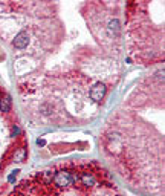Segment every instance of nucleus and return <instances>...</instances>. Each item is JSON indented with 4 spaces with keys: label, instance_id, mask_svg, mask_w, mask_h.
I'll use <instances>...</instances> for the list:
<instances>
[{
    "label": "nucleus",
    "instance_id": "obj_1",
    "mask_svg": "<svg viewBox=\"0 0 165 196\" xmlns=\"http://www.w3.org/2000/svg\"><path fill=\"white\" fill-rule=\"evenodd\" d=\"M107 178V172L96 162H67L21 181L9 196H58L70 189L89 192L101 186Z\"/></svg>",
    "mask_w": 165,
    "mask_h": 196
},
{
    "label": "nucleus",
    "instance_id": "obj_2",
    "mask_svg": "<svg viewBox=\"0 0 165 196\" xmlns=\"http://www.w3.org/2000/svg\"><path fill=\"white\" fill-rule=\"evenodd\" d=\"M106 92H107L106 84H104V83H96V84H93V87L90 89L89 97H90L95 103H99V101H103V98L106 97Z\"/></svg>",
    "mask_w": 165,
    "mask_h": 196
},
{
    "label": "nucleus",
    "instance_id": "obj_3",
    "mask_svg": "<svg viewBox=\"0 0 165 196\" xmlns=\"http://www.w3.org/2000/svg\"><path fill=\"white\" fill-rule=\"evenodd\" d=\"M28 43H29V35H28L26 31L18 32L16 35V38H14V42H12V45H14L16 49H24L28 46Z\"/></svg>",
    "mask_w": 165,
    "mask_h": 196
},
{
    "label": "nucleus",
    "instance_id": "obj_4",
    "mask_svg": "<svg viewBox=\"0 0 165 196\" xmlns=\"http://www.w3.org/2000/svg\"><path fill=\"white\" fill-rule=\"evenodd\" d=\"M0 109H2V112H9V109H11V97L9 95H5V98L0 103Z\"/></svg>",
    "mask_w": 165,
    "mask_h": 196
},
{
    "label": "nucleus",
    "instance_id": "obj_5",
    "mask_svg": "<svg viewBox=\"0 0 165 196\" xmlns=\"http://www.w3.org/2000/svg\"><path fill=\"white\" fill-rule=\"evenodd\" d=\"M37 144H38V146H44L46 142H44V139H38V141H37Z\"/></svg>",
    "mask_w": 165,
    "mask_h": 196
}]
</instances>
